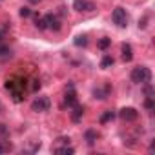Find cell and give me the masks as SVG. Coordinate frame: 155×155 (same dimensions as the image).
<instances>
[{
  "label": "cell",
  "instance_id": "19",
  "mask_svg": "<svg viewBox=\"0 0 155 155\" xmlns=\"http://www.w3.org/2000/svg\"><path fill=\"white\" fill-rule=\"evenodd\" d=\"M8 31H9V24H8V22H2V24H0V40L6 38Z\"/></svg>",
  "mask_w": 155,
  "mask_h": 155
},
{
  "label": "cell",
  "instance_id": "3",
  "mask_svg": "<svg viewBox=\"0 0 155 155\" xmlns=\"http://www.w3.org/2000/svg\"><path fill=\"white\" fill-rule=\"evenodd\" d=\"M111 18H113V24H117L119 28H126L128 26V15H126L124 8H115L113 13H111Z\"/></svg>",
  "mask_w": 155,
  "mask_h": 155
},
{
  "label": "cell",
  "instance_id": "26",
  "mask_svg": "<svg viewBox=\"0 0 155 155\" xmlns=\"http://www.w3.org/2000/svg\"><path fill=\"white\" fill-rule=\"evenodd\" d=\"M0 111H2V106H0Z\"/></svg>",
  "mask_w": 155,
  "mask_h": 155
},
{
  "label": "cell",
  "instance_id": "10",
  "mask_svg": "<svg viewBox=\"0 0 155 155\" xmlns=\"http://www.w3.org/2000/svg\"><path fill=\"white\" fill-rule=\"evenodd\" d=\"M82 115H84V108L79 106V104H75V106H73V111H71V120H73V122H79V120L82 119Z\"/></svg>",
  "mask_w": 155,
  "mask_h": 155
},
{
  "label": "cell",
  "instance_id": "25",
  "mask_svg": "<svg viewBox=\"0 0 155 155\" xmlns=\"http://www.w3.org/2000/svg\"><path fill=\"white\" fill-rule=\"evenodd\" d=\"M29 2H31V4H38V2H40V0H29Z\"/></svg>",
  "mask_w": 155,
  "mask_h": 155
},
{
  "label": "cell",
  "instance_id": "24",
  "mask_svg": "<svg viewBox=\"0 0 155 155\" xmlns=\"http://www.w3.org/2000/svg\"><path fill=\"white\" fill-rule=\"evenodd\" d=\"M40 88V82L38 81H33V86H31V90H38Z\"/></svg>",
  "mask_w": 155,
  "mask_h": 155
},
{
  "label": "cell",
  "instance_id": "13",
  "mask_svg": "<svg viewBox=\"0 0 155 155\" xmlns=\"http://www.w3.org/2000/svg\"><path fill=\"white\" fill-rule=\"evenodd\" d=\"M6 57H11V49L8 44H4V40H0V58H6Z\"/></svg>",
  "mask_w": 155,
  "mask_h": 155
},
{
  "label": "cell",
  "instance_id": "23",
  "mask_svg": "<svg viewBox=\"0 0 155 155\" xmlns=\"http://www.w3.org/2000/svg\"><path fill=\"white\" fill-rule=\"evenodd\" d=\"M11 150V144H0V153H6Z\"/></svg>",
  "mask_w": 155,
  "mask_h": 155
},
{
  "label": "cell",
  "instance_id": "15",
  "mask_svg": "<svg viewBox=\"0 0 155 155\" xmlns=\"http://www.w3.org/2000/svg\"><path fill=\"white\" fill-rule=\"evenodd\" d=\"M113 62H115V60H113L111 55H104V58L101 60V68H102V69H108L110 66H113Z\"/></svg>",
  "mask_w": 155,
  "mask_h": 155
},
{
  "label": "cell",
  "instance_id": "7",
  "mask_svg": "<svg viewBox=\"0 0 155 155\" xmlns=\"http://www.w3.org/2000/svg\"><path fill=\"white\" fill-rule=\"evenodd\" d=\"M64 104H66L68 108H73V106L77 104V93H75V88H73V84H69V86L66 88V97H64Z\"/></svg>",
  "mask_w": 155,
  "mask_h": 155
},
{
  "label": "cell",
  "instance_id": "12",
  "mask_svg": "<svg viewBox=\"0 0 155 155\" xmlns=\"http://www.w3.org/2000/svg\"><path fill=\"white\" fill-rule=\"evenodd\" d=\"M53 151L58 153V155H71V153H75V150L69 144L68 146H60V148H53Z\"/></svg>",
  "mask_w": 155,
  "mask_h": 155
},
{
  "label": "cell",
  "instance_id": "20",
  "mask_svg": "<svg viewBox=\"0 0 155 155\" xmlns=\"http://www.w3.org/2000/svg\"><path fill=\"white\" fill-rule=\"evenodd\" d=\"M144 106H146V110H148V111H153V108H155L153 97H146V102H144Z\"/></svg>",
  "mask_w": 155,
  "mask_h": 155
},
{
  "label": "cell",
  "instance_id": "14",
  "mask_svg": "<svg viewBox=\"0 0 155 155\" xmlns=\"http://www.w3.org/2000/svg\"><path fill=\"white\" fill-rule=\"evenodd\" d=\"M113 119H115V111H113V110H108V111L102 113V117H101V124H106V122H110V120H113Z\"/></svg>",
  "mask_w": 155,
  "mask_h": 155
},
{
  "label": "cell",
  "instance_id": "6",
  "mask_svg": "<svg viewBox=\"0 0 155 155\" xmlns=\"http://www.w3.org/2000/svg\"><path fill=\"white\" fill-rule=\"evenodd\" d=\"M119 117H120L124 122H133V120L139 119V111H137L135 108H122V110L119 111Z\"/></svg>",
  "mask_w": 155,
  "mask_h": 155
},
{
  "label": "cell",
  "instance_id": "22",
  "mask_svg": "<svg viewBox=\"0 0 155 155\" xmlns=\"http://www.w3.org/2000/svg\"><path fill=\"white\" fill-rule=\"evenodd\" d=\"M20 17H22V18L31 17V9H29V8H20Z\"/></svg>",
  "mask_w": 155,
  "mask_h": 155
},
{
  "label": "cell",
  "instance_id": "8",
  "mask_svg": "<svg viewBox=\"0 0 155 155\" xmlns=\"http://www.w3.org/2000/svg\"><path fill=\"white\" fill-rule=\"evenodd\" d=\"M110 91H111V88H110V84H106V86H102V88H95V90H93V95H95V99L104 101V99H108Z\"/></svg>",
  "mask_w": 155,
  "mask_h": 155
},
{
  "label": "cell",
  "instance_id": "9",
  "mask_svg": "<svg viewBox=\"0 0 155 155\" xmlns=\"http://www.w3.org/2000/svg\"><path fill=\"white\" fill-rule=\"evenodd\" d=\"M120 51H122V60H124V62H130V60L133 58V49H131L130 44H122V46H120Z\"/></svg>",
  "mask_w": 155,
  "mask_h": 155
},
{
  "label": "cell",
  "instance_id": "17",
  "mask_svg": "<svg viewBox=\"0 0 155 155\" xmlns=\"http://www.w3.org/2000/svg\"><path fill=\"white\" fill-rule=\"evenodd\" d=\"M86 44H88V37L86 35H79V37L75 38V46L77 48H84Z\"/></svg>",
  "mask_w": 155,
  "mask_h": 155
},
{
  "label": "cell",
  "instance_id": "11",
  "mask_svg": "<svg viewBox=\"0 0 155 155\" xmlns=\"http://www.w3.org/2000/svg\"><path fill=\"white\" fill-rule=\"evenodd\" d=\"M84 139H86V142L91 146V144H95V140L99 139V133H97L95 130H88V131L84 133Z\"/></svg>",
  "mask_w": 155,
  "mask_h": 155
},
{
  "label": "cell",
  "instance_id": "1",
  "mask_svg": "<svg viewBox=\"0 0 155 155\" xmlns=\"http://www.w3.org/2000/svg\"><path fill=\"white\" fill-rule=\"evenodd\" d=\"M130 79H131V82H135V84H146V82L151 81V71H150L146 66H137V68L131 69Z\"/></svg>",
  "mask_w": 155,
  "mask_h": 155
},
{
  "label": "cell",
  "instance_id": "18",
  "mask_svg": "<svg viewBox=\"0 0 155 155\" xmlns=\"http://www.w3.org/2000/svg\"><path fill=\"white\" fill-rule=\"evenodd\" d=\"M69 144V137H58L53 144V148H60V146H68Z\"/></svg>",
  "mask_w": 155,
  "mask_h": 155
},
{
  "label": "cell",
  "instance_id": "2",
  "mask_svg": "<svg viewBox=\"0 0 155 155\" xmlns=\"http://www.w3.org/2000/svg\"><path fill=\"white\" fill-rule=\"evenodd\" d=\"M49 108H51V101H49V97H46V95L37 97V99L31 102V110H33V111H37V113L48 111Z\"/></svg>",
  "mask_w": 155,
  "mask_h": 155
},
{
  "label": "cell",
  "instance_id": "21",
  "mask_svg": "<svg viewBox=\"0 0 155 155\" xmlns=\"http://www.w3.org/2000/svg\"><path fill=\"white\" fill-rule=\"evenodd\" d=\"M35 26L38 29H46V24H44V18L42 17H35Z\"/></svg>",
  "mask_w": 155,
  "mask_h": 155
},
{
  "label": "cell",
  "instance_id": "4",
  "mask_svg": "<svg viewBox=\"0 0 155 155\" xmlns=\"http://www.w3.org/2000/svg\"><path fill=\"white\" fill-rule=\"evenodd\" d=\"M44 18V24H46V29H51V31H58L62 26H60V18L57 17V15H53V13H48L46 17H42Z\"/></svg>",
  "mask_w": 155,
  "mask_h": 155
},
{
  "label": "cell",
  "instance_id": "16",
  "mask_svg": "<svg viewBox=\"0 0 155 155\" xmlns=\"http://www.w3.org/2000/svg\"><path fill=\"white\" fill-rule=\"evenodd\" d=\"M97 46H99V49H102V51H106V49H108V48L111 46V38H108V37H104V38H101V40H99V44H97Z\"/></svg>",
  "mask_w": 155,
  "mask_h": 155
},
{
  "label": "cell",
  "instance_id": "5",
  "mask_svg": "<svg viewBox=\"0 0 155 155\" xmlns=\"http://www.w3.org/2000/svg\"><path fill=\"white\" fill-rule=\"evenodd\" d=\"M73 9H77V11H84V13H91V11H95V4L93 2H90V0H75L73 2Z\"/></svg>",
  "mask_w": 155,
  "mask_h": 155
}]
</instances>
